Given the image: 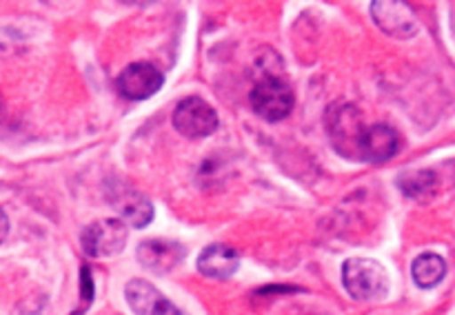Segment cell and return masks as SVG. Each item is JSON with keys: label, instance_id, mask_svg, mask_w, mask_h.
<instances>
[{"label": "cell", "instance_id": "1", "mask_svg": "<svg viewBox=\"0 0 455 315\" xmlns=\"http://www.w3.org/2000/svg\"><path fill=\"white\" fill-rule=\"evenodd\" d=\"M342 282L355 300H382L389 293V273L369 257H351L342 266Z\"/></svg>", "mask_w": 455, "mask_h": 315}, {"label": "cell", "instance_id": "2", "mask_svg": "<svg viewBox=\"0 0 455 315\" xmlns=\"http://www.w3.org/2000/svg\"><path fill=\"white\" fill-rule=\"evenodd\" d=\"M327 127L331 133L333 146L340 151L345 158L360 160V149H363V138L369 127H364L363 115L351 105L331 106L327 115Z\"/></svg>", "mask_w": 455, "mask_h": 315}, {"label": "cell", "instance_id": "3", "mask_svg": "<svg viewBox=\"0 0 455 315\" xmlns=\"http://www.w3.org/2000/svg\"><path fill=\"white\" fill-rule=\"evenodd\" d=\"M293 102H296V96H293L291 84L278 75H267L251 91L253 111L269 122L287 118L293 109Z\"/></svg>", "mask_w": 455, "mask_h": 315}, {"label": "cell", "instance_id": "4", "mask_svg": "<svg viewBox=\"0 0 455 315\" xmlns=\"http://www.w3.org/2000/svg\"><path fill=\"white\" fill-rule=\"evenodd\" d=\"M127 222L116 220V217L92 222L80 235L83 251L92 257L116 256L123 251L124 242H127Z\"/></svg>", "mask_w": 455, "mask_h": 315}, {"label": "cell", "instance_id": "5", "mask_svg": "<svg viewBox=\"0 0 455 315\" xmlns=\"http://www.w3.org/2000/svg\"><path fill=\"white\" fill-rule=\"evenodd\" d=\"M107 200H109L114 211L129 226L142 229V226H147L154 220V204L149 202L147 195H142L136 186L127 185V182H109V186H107Z\"/></svg>", "mask_w": 455, "mask_h": 315}, {"label": "cell", "instance_id": "6", "mask_svg": "<svg viewBox=\"0 0 455 315\" xmlns=\"http://www.w3.org/2000/svg\"><path fill=\"white\" fill-rule=\"evenodd\" d=\"M173 127L185 138L212 136L218 129V114L203 98L189 96L173 109Z\"/></svg>", "mask_w": 455, "mask_h": 315}, {"label": "cell", "instance_id": "7", "mask_svg": "<svg viewBox=\"0 0 455 315\" xmlns=\"http://www.w3.org/2000/svg\"><path fill=\"white\" fill-rule=\"evenodd\" d=\"M164 78L151 62H133L120 71L116 87L127 100H147L160 91Z\"/></svg>", "mask_w": 455, "mask_h": 315}, {"label": "cell", "instance_id": "8", "mask_svg": "<svg viewBox=\"0 0 455 315\" xmlns=\"http://www.w3.org/2000/svg\"><path fill=\"white\" fill-rule=\"evenodd\" d=\"M371 13L376 25L391 38L407 40L418 34V18L409 4L378 0L371 4Z\"/></svg>", "mask_w": 455, "mask_h": 315}, {"label": "cell", "instance_id": "9", "mask_svg": "<svg viewBox=\"0 0 455 315\" xmlns=\"http://www.w3.org/2000/svg\"><path fill=\"white\" fill-rule=\"evenodd\" d=\"M138 262L156 275H164L176 269L187 257V248L176 240H145L136 251Z\"/></svg>", "mask_w": 455, "mask_h": 315}, {"label": "cell", "instance_id": "10", "mask_svg": "<svg viewBox=\"0 0 455 315\" xmlns=\"http://www.w3.org/2000/svg\"><path fill=\"white\" fill-rule=\"evenodd\" d=\"M129 306L136 315H182L154 284L147 280H132L124 287Z\"/></svg>", "mask_w": 455, "mask_h": 315}, {"label": "cell", "instance_id": "11", "mask_svg": "<svg viewBox=\"0 0 455 315\" xmlns=\"http://www.w3.org/2000/svg\"><path fill=\"white\" fill-rule=\"evenodd\" d=\"M400 133L391 129L389 124H373L367 129L363 138V149H360V160L367 162H385L391 160L400 151Z\"/></svg>", "mask_w": 455, "mask_h": 315}, {"label": "cell", "instance_id": "12", "mask_svg": "<svg viewBox=\"0 0 455 315\" xmlns=\"http://www.w3.org/2000/svg\"><path fill=\"white\" fill-rule=\"evenodd\" d=\"M240 256L235 248L227 247V244H212L204 248L198 257V271L207 278L213 280H227L238 271Z\"/></svg>", "mask_w": 455, "mask_h": 315}, {"label": "cell", "instance_id": "13", "mask_svg": "<svg viewBox=\"0 0 455 315\" xmlns=\"http://www.w3.org/2000/svg\"><path fill=\"white\" fill-rule=\"evenodd\" d=\"M411 275L416 280L418 287L422 288H434L435 284H440L447 275V262L444 257H440L438 253H422L413 260L411 264Z\"/></svg>", "mask_w": 455, "mask_h": 315}, {"label": "cell", "instance_id": "14", "mask_svg": "<svg viewBox=\"0 0 455 315\" xmlns=\"http://www.w3.org/2000/svg\"><path fill=\"white\" fill-rule=\"evenodd\" d=\"M398 185L411 198L425 200L435 191V176L434 171H411L400 176Z\"/></svg>", "mask_w": 455, "mask_h": 315}]
</instances>
